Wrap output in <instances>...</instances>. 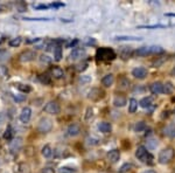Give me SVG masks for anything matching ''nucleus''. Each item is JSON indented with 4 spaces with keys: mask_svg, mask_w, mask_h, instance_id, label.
Masks as SVG:
<instances>
[{
    "mask_svg": "<svg viewBox=\"0 0 175 173\" xmlns=\"http://www.w3.org/2000/svg\"><path fill=\"white\" fill-rule=\"evenodd\" d=\"M132 167H133V165H132L131 163L123 164V165L120 166V168H119V173H126V172H129V171H131V170H132Z\"/></svg>",
    "mask_w": 175,
    "mask_h": 173,
    "instance_id": "26",
    "label": "nucleus"
},
{
    "mask_svg": "<svg viewBox=\"0 0 175 173\" xmlns=\"http://www.w3.org/2000/svg\"><path fill=\"white\" fill-rule=\"evenodd\" d=\"M10 55L8 53H7V51H5V49H0V60H5V59H7V56Z\"/></svg>",
    "mask_w": 175,
    "mask_h": 173,
    "instance_id": "41",
    "label": "nucleus"
},
{
    "mask_svg": "<svg viewBox=\"0 0 175 173\" xmlns=\"http://www.w3.org/2000/svg\"><path fill=\"white\" fill-rule=\"evenodd\" d=\"M98 129H99L100 132L109 133L111 132V130H112V125H111L109 122H102L98 124Z\"/></svg>",
    "mask_w": 175,
    "mask_h": 173,
    "instance_id": "19",
    "label": "nucleus"
},
{
    "mask_svg": "<svg viewBox=\"0 0 175 173\" xmlns=\"http://www.w3.org/2000/svg\"><path fill=\"white\" fill-rule=\"evenodd\" d=\"M43 111L47 112V113H50V115H57L61 111L60 104L57 102H55V101H50V102H48L45 105Z\"/></svg>",
    "mask_w": 175,
    "mask_h": 173,
    "instance_id": "5",
    "label": "nucleus"
},
{
    "mask_svg": "<svg viewBox=\"0 0 175 173\" xmlns=\"http://www.w3.org/2000/svg\"><path fill=\"white\" fill-rule=\"evenodd\" d=\"M22 145H24V142H22V138L18 137L13 139L10 144V150L12 152H18L21 148H22Z\"/></svg>",
    "mask_w": 175,
    "mask_h": 173,
    "instance_id": "11",
    "label": "nucleus"
},
{
    "mask_svg": "<svg viewBox=\"0 0 175 173\" xmlns=\"http://www.w3.org/2000/svg\"><path fill=\"white\" fill-rule=\"evenodd\" d=\"M40 61L42 62V63H50V62H51V59H50L48 55H41Z\"/></svg>",
    "mask_w": 175,
    "mask_h": 173,
    "instance_id": "38",
    "label": "nucleus"
},
{
    "mask_svg": "<svg viewBox=\"0 0 175 173\" xmlns=\"http://www.w3.org/2000/svg\"><path fill=\"white\" fill-rule=\"evenodd\" d=\"M90 117H92V109L88 108L86 109V115H85V119H89Z\"/></svg>",
    "mask_w": 175,
    "mask_h": 173,
    "instance_id": "45",
    "label": "nucleus"
},
{
    "mask_svg": "<svg viewBox=\"0 0 175 173\" xmlns=\"http://www.w3.org/2000/svg\"><path fill=\"white\" fill-rule=\"evenodd\" d=\"M113 82H115V77L112 74H107V75H105L103 78H102V84L105 86V88H110L112 84H113Z\"/></svg>",
    "mask_w": 175,
    "mask_h": 173,
    "instance_id": "16",
    "label": "nucleus"
},
{
    "mask_svg": "<svg viewBox=\"0 0 175 173\" xmlns=\"http://www.w3.org/2000/svg\"><path fill=\"white\" fill-rule=\"evenodd\" d=\"M12 137H13V130H12V127L8 125L7 129L5 130V132H4V138L7 139V140H11Z\"/></svg>",
    "mask_w": 175,
    "mask_h": 173,
    "instance_id": "28",
    "label": "nucleus"
},
{
    "mask_svg": "<svg viewBox=\"0 0 175 173\" xmlns=\"http://www.w3.org/2000/svg\"><path fill=\"white\" fill-rule=\"evenodd\" d=\"M174 157V149L173 148H166L162 151H160L159 157H158V162L161 165H166L172 162V159Z\"/></svg>",
    "mask_w": 175,
    "mask_h": 173,
    "instance_id": "4",
    "label": "nucleus"
},
{
    "mask_svg": "<svg viewBox=\"0 0 175 173\" xmlns=\"http://www.w3.org/2000/svg\"><path fill=\"white\" fill-rule=\"evenodd\" d=\"M172 74H173V75H175V68L173 69V70H172Z\"/></svg>",
    "mask_w": 175,
    "mask_h": 173,
    "instance_id": "52",
    "label": "nucleus"
},
{
    "mask_svg": "<svg viewBox=\"0 0 175 173\" xmlns=\"http://www.w3.org/2000/svg\"><path fill=\"white\" fill-rule=\"evenodd\" d=\"M115 40H117V41H141L142 39H141L140 36L121 35V36H116Z\"/></svg>",
    "mask_w": 175,
    "mask_h": 173,
    "instance_id": "21",
    "label": "nucleus"
},
{
    "mask_svg": "<svg viewBox=\"0 0 175 173\" xmlns=\"http://www.w3.org/2000/svg\"><path fill=\"white\" fill-rule=\"evenodd\" d=\"M54 59H55V61H61V59H62V47L61 46L55 47V49H54Z\"/></svg>",
    "mask_w": 175,
    "mask_h": 173,
    "instance_id": "25",
    "label": "nucleus"
},
{
    "mask_svg": "<svg viewBox=\"0 0 175 173\" xmlns=\"http://www.w3.org/2000/svg\"><path fill=\"white\" fill-rule=\"evenodd\" d=\"M77 43H78V40H74V41H71V42H69V43H68V45H67V47H72V48H75V46L76 45H77Z\"/></svg>",
    "mask_w": 175,
    "mask_h": 173,
    "instance_id": "46",
    "label": "nucleus"
},
{
    "mask_svg": "<svg viewBox=\"0 0 175 173\" xmlns=\"http://www.w3.org/2000/svg\"><path fill=\"white\" fill-rule=\"evenodd\" d=\"M153 104V98L152 97H144L141 101L139 102V105L144 109H148V108L152 107Z\"/></svg>",
    "mask_w": 175,
    "mask_h": 173,
    "instance_id": "20",
    "label": "nucleus"
},
{
    "mask_svg": "<svg viewBox=\"0 0 175 173\" xmlns=\"http://www.w3.org/2000/svg\"><path fill=\"white\" fill-rule=\"evenodd\" d=\"M166 25H145L139 26L138 28H147V29H153V28H165Z\"/></svg>",
    "mask_w": 175,
    "mask_h": 173,
    "instance_id": "33",
    "label": "nucleus"
},
{
    "mask_svg": "<svg viewBox=\"0 0 175 173\" xmlns=\"http://www.w3.org/2000/svg\"><path fill=\"white\" fill-rule=\"evenodd\" d=\"M51 127H53V122L49 118H41L37 125V130L42 133H47L51 130Z\"/></svg>",
    "mask_w": 175,
    "mask_h": 173,
    "instance_id": "6",
    "label": "nucleus"
},
{
    "mask_svg": "<svg viewBox=\"0 0 175 173\" xmlns=\"http://www.w3.org/2000/svg\"><path fill=\"white\" fill-rule=\"evenodd\" d=\"M150 90L154 95L164 94V83H161V82H154V83H152L150 86Z\"/></svg>",
    "mask_w": 175,
    "mask_h": 173,
    "instance_id": "14",
    "label": "nucleus"
},
{
    "mask_svg": "<svg viewBox=\"0 0 175 173\" xmlns=\"http://www.w3.org/2000/svg\"><path fill=\"white\" fill-rule=\"evenodd\" d=\"M86 67H88V63L86 62H82V63H80L78 66H77V71H83L86 69Z\"/></svg>",
    "mask_w": 175,
    "mask_h": 173,
    "instance_id": "40",
    "label": "nucleus"
},
{
    "mask_svg": "<svg viewBox=\"0 0 175 173\" xmlns=\"http://www.w3.org/2000/svg\"><path fill=\"white\" fill-rule=\"evenodd\" d=\"M107 159H109V162L112 164L117 163L118 160L120 159V152L119 150H117V149H113V150H110L109 152H107Z\"/></svg>",
    "mask_w": 175,
    "mask_h": 173,
    "instance_id": "15",
    "label": "nucleus"
},
{
    "mask_svg": "<svg viewBox=\"0 0 175 173\" xmlns=\"http://www.w3.org/2000/svg\"><path fill=\"white\" fill-rule=\"evenodd\" d=\"M18 89L24 92H30L32 91V88L29 86H25V84H18Z\"/></svg>",
    "mask_w": 175,
    "mask_h": 173,
    "instance_id": "35",
    "label": "nucleus"
},
{
    "mask_svg": "<svg viewBox=\"0 0 175 173\" xmlns=\"http://www.w3.org/2000/svg\"><path fill=\"white\" fill-rule=\"evenodd\" d=\"M84 55H85L84 48H77V47H75V48L72 49V51L70 53V59H71V60H80V59H82Z\"/></svg>",
    "mask_w": 175,
    "mask_h": 173,
    "instance_id": "13",
    "label": "nucleus"
},
{
    "mask_svg": "<svg viewBox=\"0 0 175 173\" xmlns=\"http://www.w3.org/2000/svg\"><path fill=\"white\" fill-rule=\"evenodd\" d=\"M78 82H80V83H89V82H91V76H88V75L81 76L80 78H78Z\"/></svg>",
    "mask_w": 175,
    "mask_h": 173,
    "instance_id": "37",
    "label": "nucleus"
},
{
    "mask_svg": "<svg viewBox=\"0 0 175 173\" xmlns=\"http://www.w3.org/2000/svg\"><path fill=\"white\" fill-rule=\"evenodd\" d=\"M145 129H146V124L144 122H138L134 126V130L137 132H141V131H144Z\"/></svg>",
    "mask_w": 175,
    "mask_h": 173,
    "instance_id": "32",
    "label": "nucleus"
},
{
    "mask_svg": "<svg viewBox=\"0 0 175 173\" xmlns=\"http://www.w3.org/2000/svg\"><path fill=\"white\" fill-rule=\"evenodd\" d=\"M50 73H51V76L55 77V78H62L64 76V71L60 67H53Z\"/></svg>",
    "mask_w": 175,
    "mask_h": 173,
    "instance_id": "18",
    "label": "nucleus"
},
{
    "mask_svg": "<svg viewBox=\"0 0 175 173\" xmlns=\"http://www.w3.org/2000/svg\"><path fill=\"white\" fill-rule=\"evenodd\" d=\"M5 74H6L5 68H4V67H1V66H0V76H2V75H5Z\"/></svg>",
    "mask_w": 175,
    "mask_h": 173,
    "instance_id": "49",
    "label": "nucleus"
},
{
    "mask_svg": "<svg viewBox=\"0 0 175 173\" xmlns=\"http://www.w3.org/2000/svg\"><path fill=\"white\" fill-rule=\"evenodd\" d=\"M164 53V49L158 46H147V47H140L135 51V54L138 56H147L152 54H160Z\"/></svg>",
    "mask_w": 175,
    "mask_h": 173,
    "instance_id": "3",
    "label": "nucleus"
},
{
    "mask_svg": "<svg viewBox=\"0 0 175 173\" xmlns=\"http://www.w3.org/2000/svg\"><path fill=\"white\" fill-rule=\"evenodd\" d=\"M132 75L138 80H144L147 76V69L145 67H137L132 70Z\"/></svg>",
    "mask_w": 175,
    "mask_h": 173,
    "instance_id": "8",
    "label": "nucleus"
},
{
    "mask_svg": "<svg viewBox=\"0 0 175 173\" xmlns=\"http://www.w3.org/2000/svg\"><path fill=\"white\" fill-rule=\"evenodd\" d=\"M142 173H156V172H155L154 170H147V171H145V172Z\"/></svg>",
    "mask_w": 175,
    "mask_h": 173,
    "instance_id": "50",
    "label": "nucleus"
},
{
    "mask_svg": "<svg viewBox=\"0 0 175 173\" xmlns=\"http://www.w3.org/2000/svg\"><path fill=\"white\" fill-rule=\"evenodd\" d=\"M96 57L102 61H111V60L116 59V53L111 48H99V49H97Z\"/></svg>",
    "mask_w": 175,
    "mask_h": 173,
    "instance_id": "2",
    "label": "nucleus"
},
{
    "mask_svg": "<svg viewBox=\"0 0 175 173\" xmlns=\"http://www.w3.org/2000/svg\"><path fill=\"white\" fill-rule=\"evenodd\" d=\"M164 131H165L166 136L172 137V138L175 137V126H167L165 130H164Z\"/></svg>",
    "mask_w": 175,
    "mask_h": 173,
    "instance_id": "27",
    "label": "nucleus"
},
{
    "mask_svg": "<svg viewBox=\"0 0 175 173\" xmlns=\"http://www.w3.org/2000/svg\"><path fill=\"white\" fill-rule=\"evenodd\" d=\"M127 104V100L124 96H116L113 100V105L116 108H123Z\"/></svg>",
    "mask_w": 175,
    "mask_h": 173,
    "instance_id": "17",
    "label": "nucleus"
},
{
    "mask_svg": "<svg viewBox=\"0 0 175 173\" xmlns=\"http://www.w3.org/2000/svg\"><path fill=\"white\" fill-rule=\"evenodd\" d=\"M39 80H40L42 83H45V84H50V76L48 75V74H42V75H40L39 76Z\"/></svg>",
    "mask_w": 175,
    "mask_h": 173,
    "instance_id": "30",
    "label": "nucleus"
},
{
    "mask_svg": "<svg viewBox=\"0 0 175 173\" xmlns=\"http://www.w3.org/2000/svg\"><path fill=\"white\" fill-rule=\"evenodd\" d=\"M21 42H22V38L21 36H16L14 39H11L10 42H8V45L11 47H19L21 45Z\"/></svg>",
    "mask_w": 175,
    "mask_h": 173,
    "instance_id": "24",
    "label": "nucleus"
},
{
    "mask_svg": "<svg viewBox=\"0 0 175 173\" xmlns=\"http://www.w3.org/2000/svg\"><path fill=\"white\" fill-rule=\"evenodd\" d=\"M81 132V126L78 124H76V123H72V124H70L68 129H67V136H69V137H76V136H78Z\"/></svg>",
    "mask_w": 175,
    "mask_h": 173,
    "instance_id": "9",
    "label": "nucleus"
},
{
    "mask_svg": "<svg viewBox=\"0 0 175 173\" xmlns=\"http://www.w3.org/2000/svg\"><path fill=\"white\" fill-rule=\"evenodd\" d=\"M42 173H55V171L50 167H45L42 170Z\"/></svg>",
    "mask_w": 175,
    "mask_h": 173,
    "instance_id": "47",
    "label": "nucleus"
},
{
    "mask_svg": "<svg viewBox=\"0 0 175 173\" xmlns=\"http://www.w3.org/2000/svg\"><path fill=\"white\" fill-rule=\"evenodd\" d=\"M1 11H2V7H1V5H0V12H1Z\"/></svg>",
    "mask_w": 175,
    "mask_h": 173,
    "instance_id": "53",
    "label": "nucleus"
},
{
    "mask_svg": "<svg viewBox=\"0 0 175 173\" xmlns=\"http://www.w3.org/2000/svg\"><path fill=\"white\" fill-rule=\"evenodd\" d=\"M156 145H158L156 140H148V142H147V146H148V149H154V148H156Z\"/></svg>",
    "mask_w": 175,
    "mask_h": 173,
    "instance_id": "44",
    "label": "nucleus"
},
{
    "mask_svg": "<svg viewBox=\"0 0 175 173\" xmlns=\"http://www.w3.org/2000/svg\"><path fill=\"white\" fill-rule=\"evenodd\" d=\"M59 173H76V170L69 166H63V167H60Z\"/></svg>",
    "mask_w": 175,
    "mask_h": 173,
    "instance_id": "31",
    "label": "nucleus"
},
{
    "mask_svg": "<svg viewBox=\"0 0 175 173\" xmlns=\"http://www.w3.org/2000/svg\"><path fill=\"white\" fill-rule=\"evenodd\" d=\"M86 142H88V145H97V144H98V139L89 137L86 139Z\"/></svg>",
    "mask_w": 175,
    "mask_h": 173,
    "instance_id": "39",
    "label": "nucleus"
},
{
    "mask_svg": "<svg viewBox=\"0 0 175 173\" xmlns=\"http://www.w3.org/2000/svg\"><path fill=\"white\" fill-rule=\"evenodd\" d=\"M35 10H48L50 8L49 5H46V4H36V5H33Z\"/></svg>",
    "mask_w": 175,
    "mask_h": 173,
    "instance_id": "36",
    "label": "nucleus"
},
{
    "mask_svg": "<svg viewBox=\"0 0 175 173\" xmlns=\"http://www.w3.org/2000/svg\"><path fill=\"white\" fill-rule=\"evenodd\" d=\"M35 56H36V53H35L34 51H25L20 54L19 60H20L21 62H24V63H25V62H30L34 60Z\"/></svg>",
    "mask_w": 175,
    "mask_h": 173,
    "instance_id": "7",
    "label": "nucleus"
},
{
    "mask_svg": "<svg viewBox=\"0 0 175 173\" xmlns=\"http://www.w3.org/2000/svg\"><path fill=\"white\" fill-rule=\"evenodd\" d=\"M4 122H5V115L2 112H0V124H2Z\"/></svg>",
    "mask_w": 175,
    "mask_h": 173,
    "instance_id": "48",
    "label": "nucleus"
},
{
    "mask_svg": "<svg viewBox=\"0 0 175 173\" xmlns=\"http://www.w3.org/2000/svg\"><path fill=\"white\" fill-rule=\"evenodd\" d=\"M41 153L45 158H50L53 156V149H51L50 145H45L41 150Z\"/></svg>",
    "mask_w": 175,
    "mask_h": 173,
    "instance_id": "23",
    "label": "nucleus"
},
{
    "mask_svg": "<svg viewBox=\"0 0 175 173\" xmlns=\"http://www.w3.org/2000/svg\"><path fill=\"white\" fill-rule=\"evenodd\" d=\"M135 157L138 158L139 160H141L142 163L148 164V165H152L153 164V160H154V157L148 152V150L145 148V146H138V149L135 150Z\"/></svg>",
    "mask_w": 175,
    "mask_h": 173,
    "instance_id": "1",
    "label": "nucleus"
},
{
    "mask_svg": "<svg viewBox=\"0 0 175 173\" xmlns=\"http://www.w3.org/2000/svg\"><path fill=\"white\" fill-rule=\"evenodd\" d=\"M165 16H175V13H166Z\"/></svg>",
    "mask_w": 175,
    "mask_h": 173,
    "instance_id": "51",
    "label": "nucleus"
},
{
    "mask_svg": "<svg viewBox=\"0 0 175 173\" xmlns=\"http://www.w3.org/2000/svg\"><path fill=\"white\" fill-rule=\"evenodd\" d=\"M13 100H14L15 102H22V101H25L26 100V96L25 95H22V96H15V95H13Z\"/></svg>",
    "mask_w": 175,
    "mask_h": 173,
    "instance_id": "42",
    "label": "nucleus"
},
{
    "mask_svg": "<svg viewBox=\"0 0 175 173\" xmlns=\"http://www.w3.org/2000/svg\"><path fill=\"white\" fill-rule=\"evenodd\" d=\"M88 97L90 100H92V101H98V100L104 97V92L102 91L100 89H98V88H92L89 91V94H88Z\"/></svg>",
    "mask_w": 175,
    "mask_h": 173,
    "instance_id": "10",
    "label": "nucleus"
},
{
    "mask_svg": "<svg viewBox=\"0 0 175 173\" xmlns=\"http://www.w3.org/2000/svg\"><path fill=\"white\" fill-rule=\"evenodd\" d=\"M174 91V86H172V83L167 82L164 84V94H172Z\"/></svg>",
    "mask_w": 175,
    "mask_h": 173,
    "instance_id": "29",
    "label": "nucleus"
},
{
    "mask_svg": "<svg viewBox=\"0 0 175 173\" xmlns=\"http://www.w3.org/2000/svg\"><path fill=\"white\" fill-rule=\"evenodd\" d=\"M24 20L28 21H50V18H24Z\"/></svg>",
    "mask_w": 175,
    "mask_h": 173,
    "instance_id": "34",
    "label": "nucleus"
},
{
    "mask_svg": "<svg viewBox=\"0 0 175 173\" xmlns=\"http://www.w3.org/2000/svg\"><path fill=\"white\" fill-rule=\"evenodd\" d=\"M50 7H53V8H61V7H64V4H62V2H53V4H49Z\"/></svg>",
    "mask_w": 175,
    "mask_h": 173,
    "instance_id": "43",
    "label": "nucleus"
},
{
    "mask_svg": "<svg viewBox=\"0 0 175 173\" xmlns=\"http://www.w3.org/2000/svg\"><path fill=\"white\" fill-rule=\"evenodd\" d=\"M138 109V101L135 98H131L129 101V112L130 113H134Z\"/></svg>",
    "mask_w": 175,
    "mask_h": 173,
    "instance_id": "22",
    "label": "nucleus"
},
{
    "mask_svg": "<svg viewBox=\"0 0 175 173\" xmlns=\"http://www.w3.org/2000/svg\"><path fill=\"white\" fill-rule=\"evenodd\" d=\"M30 117H32V109L29 107L22 108L20 113V121L22 123H28L29 122Z\"/></svg>",
    "mask_w": 175,
    "mask_h": 173,
    "instance_id": "12",
    "label": "nucleus"
}]
</instances>
